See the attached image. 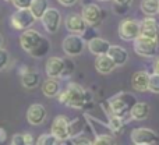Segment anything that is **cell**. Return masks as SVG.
<instances>
[{
  "label": "cell",
  "instance_id": "1",
  "mask_svg": "<svg viewBox=\"0 0 159 145\" xmlns=\"http://www.w3.org/2000/svg\"><path fill=\"white\" fill-rule=\"evenodd\" d=\"M57 101L64 106L77 110H87L93 106L92 93L77 82H69L67 87L57 95Z\"/></svg>",
  "mask_w": 159,
  "mask_h": 145
},
{
  "label": "cell",
  "instance_id": "2",
  "mask_svg": "<svg viewBox=\"0 0 159 145\" xmlns=\"http://www.w3.org/2000/svg\"><path fill=\"white\" fill-rule=\"evenodd\" d=\"M20 46L30 56L35 59H42L49 53L50 42L41 32L30 28L27 31H22L21 36H20Z\"/></svg>",
  "mask_w": 159,
  "mask_h": 145
},
{
  "label": "cell",
  "instance_id": "3",
  "mask_svg": "<svg viewBox=\"0 0 159 145\" xmlns=\"http://www.w3.org/2000/svg\"><path fill=\"white\" fill-rule=\"evenodd\" d=\"M106 102L112 115L126 120L127 116L130 117V110H131V107L137 102V98L131 92H124L123 91V92H119L116 95H113Z\"/></svg>",
  "mask_w": 159,
  "mask_h": 145
},
{
  "label": "cell",
  "instance_id": "4",
  "mask_svg": "<svg viewBox=\"0 0 159 145\" xmlns=\"http://www.w3.org/2000/svg\"><path fill=\"white\" fill-rule=\"evenodd\" d=\"M81 17L84 18L85 24H87L88 27L96 28L103 22L106 14H105L103 8H102L101 6L95 4V3H88V4H85L84 7H82Z\"/></svg>",
  "mask_w": 159,
  "mask_h": 145
},
{
  "label": "cell",
  "instance_id": "5",
  "mask_svg": "<svg viewBox=\"0 0 159 145\" xmlns=\"http://www.w3.org/2000/svg\"><path fill=\"white\" fill-rule=\"evenodd\" d=\"M35 21H36V18L31 13L30 8H20L16 13L11 14V17H10V25L17 31L30 29L35 24Z\"/></svg>",
  "mask_w": 159,
  "mask_h": 145
},
{
  "label": "cell",
  "instance_id": "6",
  "mask_svg": "<svg viewBox=\"0 0 159 145\" xmlns=\"http://www.w3.org/2000/svg\"><path fill=\"white\" fill-rule=\"evenodd\" d=\"M133 48L140 57L152 59L158 53V41L140 35L135 41H133Z\"/></svg>",
  "mask_w": 159,
  "mask_h": 145
},
{
  "label": "cell",
  "instance_id": "7",
  "mask_svg": "<svg viewBox=\"0 0 159 145\" xmlns=\"http://www.w3.org/2000/svg\"><path fill=\"white\" fill-rule=\"evenodd\" d=\"M85 43L87 42L84 41L81 35H74V34H70L61 42V49L66 53L69 57H75V56H80L85 49Z\"/></svg>",
  "mask_w": 159,
  "mask_h": 145
},
{
  "label": "cell",
  "instance_id": "8",
  "mask_svg": "<svg viewBox=\"0 0 159 145\" xmlns=\"http://www.w3.org/2000/svg\"><path fill=\"white\" fill-rule=\"evenodd\" d=\"M119 36L126 42H133L140 36V21L134 18H124L119 24Z\"/></svg>",
  "mask_w": 159,
  "mask_h": 145
},
{
  "label": "cell",
  "instance_id": "9",
  "mask_svg": "<svg viewBox=\"0 0 159 145\" xmlns=\"http://www.w3.org/2000/svg\"><path fill=\"white\" fill-rule=\"evenodd\" d=\"M61 14L57 8L55 7H49L46 10V13L43 14V17L41 18L42 25H43L45 31L48 34H56L59 29H60L61 25Z\"/></svg>",
  "mask_w": 159,
  "mask_h": 145
},
{
  "label": "cell",
  "instance_id": "10",
  "mask_svg": "<svg viewBox=\"0 0 159 145\" xmlns=\"http://www.w3.org/2000/svg\"><path fill=\"white\" fill-rule=\"evenodd\" d=\"M69 124H70V119L67 116H64V115L56 116L52 121V126H50V134L60 141L70 140Z\"/></svg>",
  "mask_w": 159,
  "mask_h": 145
},
{
  "label": "cell",
  "instance_id": "11",
  "mask_svg": "<svg viewBox=\"0 0 159 145\" xmlns=\"http://www.w3.org/2000/svg\"><path fill=\"white\" fill-rule=\"evenodd\" d=\"M130 138L134 144H148V145H155L159 141V135L154 131L152 129L148 127H138L134 129L130 134Z\"/></svg>",
  "mask_w": 159,
  "mask_h": 145
},
{
  "label": "cell",
  "instance_id": "12",
  "mask_svg": "<svg viewBox=\"0 0 159 145\" xmlns=\"http://www.w3.org/2000/svg\"><path fill=\"white\" fill-rule=\"evenodd\" d=\"M27 121L31 126H41L46 121L48 117V110L41 103H32L27 110Z\"/></svg>",
  "mask_w": 159,
  "mask_h": 145
},
{
  "label": "cell",
  "instance_id": "13",
  "mask_svg": "<svg viewBox=\"0 0 159 145\" xmlns=\"http://www.w3.org/2000/svg\"><path fill=\"white\" fill-rule=\"evenodd\" d=\"M20 75H21V85L25 89H34L41 82L39 73L36 70L31 69V67H27V66L20 67Z\"/></svg>",
  "mask_w": 159,
  "mask_h": 145
},
{
  "label": "cell",
  "instance_id": "14",
  "mask_svg": "<svg viewBox=\"0 0 159 145\" xmlns=\"http://www.w3.org/2000/svg\"><path fill=\"white\" fill-rule=\"evenodd\" d=\"M64 25H66V29L70 34H74V35H82L88 28L81 14H69L64 20Z\"/></svg>",
  "mask_w": 159,
  "mask_h": 145
},
{
  "label": "cell",
  "instance_id": "15",
  "mask_svg": "<svg viewBox=\"0 0 159 145\" xmlns=\"http://www.w3.org/2000/svg\"><path fill=\"white\" fill-rule=\"evenodd\" d=\"M140 35L158 41L159 38V24L154 17H145L140 21Z\"/></svg>",
  "mask_w": 159,
  "mask_h": 145
},
{
  "label": "cell",
  "instance_id": "16",
  "mask_svg": "<svg viewBox=\"0 0 159 145\" xmlns=\"http://www.w3.org/2000/svg\"><path fill=\"white\" fill-rule=\"evenodd\" d=\"M64 67V59L57 57V56H52L46 60L45 64V73H46L48 78H60L61 73H63Z\"/></svg>",
  "mask_w": 159,
  "mask_h": 145
},
{
  "label": "cell",
  "instance_id": "17",
  "mask_svg": "<svg viewBox=\"0 0 159 145\" xmlns=\"http://www.w3.org/2000/svg\"><path fill=\"white\" fill-rule=\"evenodd\" d=\"M87 48L93 56H102V55H107V52L110 49V43L106 39L95 36V38L89 39L87 42Z\"/></svg>",
  "mask_w": 159,
  "mask_h": 145
},
{
  "label": "cell",
  "instance_id": "18",
  "mask_svg": "<svg viewBox=\"0 0 159 145\" xmlns=\"http://www.w3.org/2000/svg\"><path fill=\"white\" fill-rule=\"evenodd\" d=\"M149 112H151V107L147 102H135L134 106L130 110V119L135 121H143L147 120L149 117Z\"/></svg>",
  "mask_w": 159,
  "mask_h": 145
},
{
  "label": "cell",
  "instance_id": "19",
  "mask_svg": "<svg viewBox=\"0 0 159 145\" xmlns=\"http://www.w3.org/2000/svg\"><path fill=\"white\" fill-rule=\"evenodd\" d=\"M107 56L115 61L116 66H124L129 60V52L124 49L123 46H119V45H110V49L107 52Z\"/></svg>",
  "mask_w": 159,
  "mask_h": 145
},
{
  "label": "cell",
  "instance_id": "20",
  "mask_svg": "<svg viewBox=\"0 0 159 145\" xmlns=\"http://www.w3.org/2000/svg\"><path fill=\"white\" fill-rule=\"evenodd\" d=\"M148 81H149V73L140 70L135 71L131 77V87L138 92H147L148 91Z\"/></svg>",
  "mask_w": 159,
  "mask_h": 145
},
{
  "label": "cell",
  "instance_id": "21",
  "mask_svg": "<svg viewBox=\"0 0 159 145\" xmlns=\"http://www.w3.org/2000/svg\"><path fill=\"white\" fill-rule=\"evenodd\" d=\"M93 64H95L96 71H98L99 74H103V75H106V74H110L113 70L116 69V67H117L115 64V61H113L107 55L96 56L95 63H93Z\"/></svg>",
  "mask_w": 159,
  "mask_h": 145
},
{
  "label": "cell",
  "instance_id": "22",
  "mask_svg": "<svg viewBox=\"0 0 159 145\" xmlns=\"http://www.w3.org/2000/svg\"><path fill=\"white\" fill-rule=\"evenodd\" d=\"M85 129H89L88 121L85 117H75V119H73V120H70V124H69L70 140L74 137H78V135H82L85 131Z\"/></svg>",
  "mask_w": 159,
  "mask_h": 145
},
{
  "label": "cell",
  "instance_id": "23",
  "mask_svg": "<svg viewBox=\"0 0 159 145\" xmlns=\"http://www.w3.org/2000/svg\"><path fill=\"white\" fill-rule=\"evenodd\" d=\"M60 91H61V87L57 78H48L42 84V93L46 98H57Z\"/></svg>",
  "mask_w": 159,
  "mask_h": 145
},
{
  "label": "cell",
  "instance_id": "24",
  "mask_svg": "<svg viewBox=\"0 0 159 145\" xmlns=\"http://www.w3.org/2000/svg\"><path fill=\"white\" fill-rule=\"evenodd\" d=\"M48 8H49V0H32L30 6L31 13L34 14L36 20H41Z\"/></svg>",
  "mask_w": 159,
  "mask_h": 145
},
{
  "label": "cell",
  "instance_id": "25",
  "mask_svg": "<svg viewBox=\"0 0 159 145\" xmlns=\"http://www.w3.org/2000/svg\"><path fill=\"white\" fill-rule=\"evenodd\" d=\"M107 127H109L110 133H112L113 135L115 134H121L124 130V126H126V120L124 119H120L117 117V116L115 115H110L107 116Z\"/></svg>",
  "mask_w": 159,
  "mask_h": 145
},
{
  "label": "cell",
  "instance_id": "26",
  "mask_svg": "<svg viewBox=\"0 0 159 145\" xmlns=\"http://www.w3.org/2000/svg\"><path fill=\"white\" fill-rule=\"evenodd\" d=\"M141 11L147 17H154L159 11V0H143L141 2Z\"/></svg>",
  "mask_w": 159,
  "mask_h": 145
},
{
  "label": "cell",
  "instance_id": "27",
  "mask_svg": "<svg viewBox=\"0 0 159 145\" xmlns=\"http://www.w3.org/2000/svg\"><path fill=\"white\" fill-rule=\"evenodd\" d=\"M35 145H67L66 141H60L52 134H42L35 141Z\"/></svg>",
  "mask_w": 159,
  "mask_h": 145
},
{
  "label": "cell",
  "instance_id": "28",
  "mask_svg": "<svg viewBox=\"0 0 159 145\" xmlns=\"http://www.w3.org/2000/svg\"><path fill=\"white\" fill-rule=\"evenodd\" d=\"M92 145H116V140L113 134H99L95 135Z\"/></svg>",
  "mask_w": 159,
  "mask_h": 145
},
{
  "label": "cell",
  "instance_id": "29",
  "mask_svg": "<svg viewBox=\"0 0 159 145\" xmlns=\"http://www.w3.org/2000/svg\"><path fill=\"white\" fill-rule=\"evenodd\" d=\"M74 71H75V63L73 61V59L71 57L64 59V67H63V73H61L60 78H63V79L70 78L74 74Z\"/></svg>",
  "mask_w": 159,
  "mask_h": 145
},
{
  "label": "cell",
  "instance_id": "30",
  "mask_svg": "<svg viewBox=\"0 0 159 145\" xmlns=\"http://www.w3.org/2000/svg\"><path fill=\"white\" fill-rule=\"evenodd\" d=\"M148 91L154 93H159V75L155 73L149 74V81H148Z\"/></svg>",
  "mask_w": 159,
  "mask_h": 145
},
{
  "label": "cell",
  "instance_id": "31",
  "mask_svg": "<svg viewBox=\"0 0 159 145\" xmlns=\"http://www.w3.org/2000/svg\"><path fill=\"white\" fill-rule=\"evenodd\" d=\"M8 61H10V53H8V50L4 49V48H0V71H3L8 66Z\"/></svg>",
  "mask_w": 159,
  "mask_h": 145
},
{
  "label": "cell",
  "instance_id": "32",
  "mask_svg": "<svg viewBox=\"0 0 159 145\" xmlns=\"http://www.w3.org/2000/svg\"><path fill=\"white\" fill-rule=\"evenodd\" d=\"M71 140H73V145H92V141H91L88 137H85L84 134L71 138Z\"/></svg>",
  "mask_w": 159,
  "mask_h": 145
},
{
  "label": "cell",
  "instance_id": "33",
  "mask_svg": "<svg viewBox=\"0 0 159 145\" xmlns=\"http://www.w3.org/2000/svg\"><path fill=\"white\" fill-rule=\"evenodd\" d=\"M11 3L14 7H17V10H20V8H30L32 0H11Z\"/></svg>",
  "mask_w": 159,
  "mask_h": 145
},
{
  "label": "cell",
  "instance_id": "34",
  "mask_svg": "<svg viewBox=\"0 0 159 145\" xmlns=\"http://www.w3.org/2000/svg\"><path fill=\"white\" fill-rule=\"evenodd\" d=\"M11 145H28L24 140V135L22 134H14L11 138Z\"/></svg>",
  "mask_w": 159,
  "mask_h": 145
},
{
  "label": "cell",
  "instance_id": "35",
  "mask_svg": "<svg viewBox=\"0 0 159 145\" xmlns=\"http://www.w3.org/2000/svg\"><path fill=\"white\" fill-rule=\"evenodd\" d=\"M129 10H130V7H124V6L113 4V11H115L116 14H119V16H123V14H126Z\"/></svg>",
  "mask_w": 159,
  "mask_h": 145
},
{
  "label": "cell",
  "instance_id": "36",
  "mask_svg": "<svg viewBox=\"0 0 159 145\" xmlns=\"http://www.w3.org/2000/svg\"><path fill=\"white\" fill-rule=\"evenodd\" d=\"M134 0H113V4L117 6H124V7H130Z\"/></svg>",
  "mask_w": 159,
  "mask_h": 145
},
{
  "label": "cell",
  "instance_id": "37",
  "mask_svg": "<svg viewBox=\"0 0 159 145\" xmlns=\"http://www.w3.org/2000/svg\"><path fill=\"white\" fill-rule=\"evenodd\" d=\"M77 2H78V0H57L59 4L64 6V7H71V6L77 4Z\"/></svg>",
  "mask_w": 159,
  "mask_h": 145
},
{
  "label": "cell",
  "instance_id": "38",
  "mask_svg": "<svg viewBox=\"0 0 159 145\" xmlns=\"http://www.w3.org/2000/svg\"><path fill=\"white\" fill-rule=\"evenodd\" d=\"M22 135H24V140H25V143H27L28 145H35V140H34L32 134H28V133H25V134H22Z\"/></svg>",
  "mask_w": 159,
  "mask_h": 145
},
{
  "label": "cell",
  "instance_id": "39",
  "mask_svg": "<svg viewBox=\"0 0 159 145\" xmlns=\"http://www.w3.org/2000/svg\"><path fill=\"white\" fill-rule=\"evenodd\" d=\"M152 69H154V73L159 75V56H155L154 63H152Z\"/></svg>",
  "mask_w": 159,
  "mask_h": 145
},
{
  "label": "cell",
  "instance_id": "40",
  "mask_svg": "<svg viewBox=\"0 0 159 145\" xmlns=\"http://www.w3.org/2000/svg\"><path fill=\"white\" fill-rule=\"evenodd\" d=\"M6 141H7V131L3 127H0V144L6 143Z\"/></svg>",
  "mask_w": 159,
  "mask_h": 145
},
{
  "label": "cell",
  "instance_id": "41",
  "mask_svg": "<svg viewBox=\"0 0 159 145\" xmlns=\"http://www.w3.org/2000/svg\"><path fill=\"white\" fill-rule=\"evenodd\" d=\"M3 43H4V38H3L2 32H0V48H3Z\"/></svg>",
  "mask_w": 159,
  "mask_h": 145
},
{
  "label": "cell",
  "instance_id": "42",
  "mask_svg": "<svg viewBox=\"0 0 159 145\" xmlns=\"http://www.w3.org/2000/svg\"><path fill=\"white\" fill-rule=\"evenodd\" d=\"M134 145H148V144H134Z\"/></svg>",
  "mask_w": 159,
  "mask_h": 145
},
{
  "label": "cell",
  "instance_id": "43",
  "mask_svg": "<svg viewBox=\"0 0 159 145\" xmlns=\"http://www.w3.org/2000/svg\"><path fill=\"white\" fill-rule=\"evenodd\" d=\"M4 2H11V0H4Z\"/></svg>",
  "mask_w": 159,
  "mask_h": 145
},
{
  "label": "cell",
  "instance_id": "44",
  "mask_svg": "<svg viewBox=\"0 0 159 145\" xmlns=\"http://www.w3.org/2000/svg\"><path fill=\"white\" fill-rule=\"evenodd\" d=\"M101 2H106V0H101Z\"/></svg>",
  "mask_w": 159,
  "mask_h": 145
},
{
  "label": "cell",
  "instance_id": "45",
  "mask_svg": "<svg viewBox=\"0 0 159 145\" xmlns=\"http://www.w3.org/2000/svg\"><path fill=\"white\" fill-rule=\"evenodd\" d=\"M158 14H159V11H158Z\"/></svg>",
  "mask_w": 159,
  "mask_h": 145
}]
</instances>
